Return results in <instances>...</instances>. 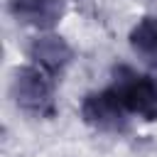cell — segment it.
<instances>
[{
  "label": "cell",
  "instance_id": "obj_1",
  "mask_svg": "<svg viewBox=\"0 0 157 157\" xmlns=\"http://www.w3.org/2000/svg\"><path fill=\"white\" fill-rule=\"evenodd\" d=\"M56 81L59 78H54L52 74L42 71L34 64L20 66L12 78V98L17 108H22L25 113L34 118H54L56 115V98H54Z\"/></svg>",
  "mask_w": 157,
  "mask_h": 157
},
{
  "label": "cell",
  "instance_id": "obj_2",
  "mask_svg": "<svg viewBox=\"0 0 157 157\" xmlns=\"http://www.w3.org/2000/svg\"><path fill=\"white\" fill-rule=\"evenodd\" d=\"M125 105L130 115H137L142 120H157V81L147 74H140L125 64L113 69V83H110Z\"/></svg>",
  "mask_w": 157,
  "mask_h": 157
},
{
  "label": "cell",
  "instance_id": "obj_3",
  "mask_svg": "<svg viewBox=\"0 0 157 157\" xmlns=\"http://www.w3.org/2000/svg\"><path fill=\"white\" fill-rule=\"evenodd\" d=\"M128 115L130 113L120 103L113 86L88 93L81 103V118L101 132H125L128 125H130Z\"/></svg>",
  "mask_w": 157,
  "mask_h": 157
},
{
  "label": "cell",
  "instance_id": "obj_4",
  "mask_svg": "<svg viewBox=\"0 0 157 157\" xmlns=\"http://www.w3.org/2000/svg\"><path fill=\"white\" fill-rule=\"evenodd\" d=\"M29 64L39 66L42 71L52 74L54 78H59L66 66L74 59V49L66 44V39H61L59 34H42L29 44Z\"/></svg>",
  "mask_w": 157,
  "mask_h": 157
},
{
  "label": "cell",
  "instance_id": "obj_5",
  "mask_svg": "<svg viewBox=\"0 0 157 157\" xmlns=\"http://www.w3.org/2000/svg\"><path fill=\"white\" fill-rule=\"evenodd\" d=\"M10 12L37 29H52L64 15V0H7Z\"/></svg>",
  "mask_w": 157,
  "mask_h": 157
},
{
  "label": "cell",
  "instance_id": "obj_6",
  "mask_svg": "<svg viewBox=\"0 0 157 157\" xmlns=\"http://www.w3.org/2000/svg\"><path fill=\"white\" fill-rule=\"evenodd\" d=\"M132 52L150 66H157V17L147 15L130 29Z\"/></svg>",
  "mask_w": 157,
  "mask_h": 157
}]
</instances>
